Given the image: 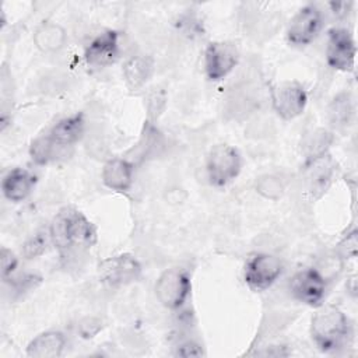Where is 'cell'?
<instances>
[{"label":"cell","mask_w":358,"mask_h":358,"mask_svg":"<svg viewBox=\"0 0 358 358\" xmlns=\"http://www.w3.org/2000/svg\"><path fill=\"white\" fill-rule=\"evenodd\" d=\"M48 228L64 267L78 264L98 241L95 225L73 206L62 207Z\"/></svg>","instance_id":"obj_1"},{"label":"cell","mask_w":358,"mask_h":358,"mask_svg":"<svg viewBox=\"0 0 358 358\" xmlns=\"http://www.w3.org/2000/svg\"><path fill=\"white\" fill-rule=\"evenodd\" d=\"M310 319V338L323 354H338L354 340V324L336 305H320Z\"/></svg>","instance_id":"obj_2"},{"label":"cell","mask_w":358,"mask_h":358,"mask_svg":"<svg viewBox=\"0 0 358 358\" xmlns=\"http://www.w3.org/2000/svg\"><path fill=\"white\" fill-rule=\"evenodd\" d=\"M242 165L243 159L238 148L231 144H217L206 157L204 171L207 182L215 189L227 187L239 176Z\"/></svg>","instance_id":"obj_3"},{"label":"cell","mask_w":358,"mask_h":358,"mask_svg":"<svg viewBox=\"0 0 358 358\" xmlns=\"http://www.w3.org/2000/svg\"><path fill=\"white\" fill-rule=\"evenodd\" d=\"M154 292L158 302L168 310L182 309L192 294V275L183 267L165 268L155 281Z\"/></svg>","instance_id":"obj_4"},{"label":"cell","mask_w":358,"mask_h":358,"mask_svg":"<svg viewBox=\"0 0 358 358\" xmlns=\"http://www.w3.org/2000/svg\"><path fill=\"white\" fill-rule=\"evenodd\" d=\"M326 15L320 6L308 3L298 8L291 17L285 29V39L289 46L305 48L310 45L323 31Z\"/></svg>","instance_id":"obj_5"},{"label":"cell","mask_w":358,"mask_h":358,"mask_svg":"<svg viewBox=\"0 0 358 358\" xmlns=\"http://www.w3.org/2000/svg\"><path fill=\"white\" fill-rule=\"evenodd\" d=\"M282 260L271 253H255L243 266V281L253 292H263L271 288L282 275Z\"/></svg>","instance_id":"obj_6"},{"label":"cell","mask_w":358,"mask_h":358,"mask_svg":"<svg viewBox=\"0 0 358 358\" xmlns=\"http://www.w3.org/2000/svg\"><path fill=\"white\" fill-rule=\"evenodd\" d=\"M96 271L102 284L110 288H120L138 281L143 267L131 253H119L101 260Z\"/></svg>","instance_id":"obj_7"},{"label":"cell","mask_w":358,"mask_h":358,"mask_svg":"<svg viewBox=\"0 0 358 358\" xmlns=\"http://www.w3.org/2000/svg\"><path fill=\"white\" fill-rule=\"evenodd\" d=\"M241 53L231 41L208 42L203 55L204 74L208 81L218 83L227 78L239 64Z\"/></svg>","instance_id":"obj_8"},{"label":"cell","mask_w":358,"mask_h":358,"mask_svg":"<svg viewBox=\"0 0 358 358\" xmlns=\"http://www.w3.org/2000/svg\"><path fill=\"white\" fill-rule=\"evenodd\" d=\"M329 282L315 267H305L292 274L288 281L291 298L309 308H319L324 303Z\"/></svg>","instance_id":"obj_9"},{"label":"cell","mask_w":358,"mask_h":358,"mask_svg":"<svg viewBox=\"0 0 358 358\" xmlns=\"http://www.w3.org/2000/svg\"><path fill=\"white\" fill-rule=\"evenodd\" d=\"M268 98L275 115L282 120H294L301 116L308 105L305 87L292 80L281 81L270 87Z\"/></svg>","instance_id":"obj_10"},{"label":"cell","mask_w":358,"mask_h":358,"mask_svg":"<svg viewBox=\"0 0 358 358\" xmlns=\"http://www.w3.org/2000/svg\"><path fill=\"white\" fill-rule=\"evenodd\" d=\"M357 45L354 35L345 27H333L327 31L324 57L329 67L343 73H351L355 67Z\"/></svg>","instance_id":"obj_11"},{"label":"cell","mask_w":358,"mask_h":358,"mask_svg":"<svg viewBox=\"0 0 358 358\" xmlns=\"http://www.w3.org/2000/svg\"><path fill=\"white\" fill-rule=\"evenodd\" d=\"M260 106V88L253 81H239L227 92L224 115L229 120H243Z\"/></svg>","instance_id":"obj_12"},{"label":"cell","mask_w":358,"mask_h":358,"mask_svg":"<svg viewBox=\"0 0 358 358\" xmlns=\"http://www.w3.org/2000/svg\"><path fill=\"white\" fill-rule=\"evenodd\" d=\"M84 62L91 69H105L120 57V34L116 29H105L94 36L84 48Z\"/></svg>","instance_id":"obj_13"},{"label":"cell","mask_w":358,"mask_h":358,"mask_svg":"<svg viewBox=\"0 0 358 358\" xmlns=\"http://www.w3.org/2000/svg\"><path fill=\"white\" fill-rule=\"evenodd\" d=\"M302 171L306 196L315 201L320 199L330 187L337 171V164L330 154H327L313 162L302 165Z\"/></svg>","instance_id":"obj_14"},{"label":"cell","mask_w":358,"mask_h":358,"mask_svg":"<svg viewBox=\"0 0 358 358\" xmlns=\"http://www.w3.org/2000/svg\"><path fill=\"white\" fill-rule=\"evenodd\" d=\"M136 165L126 157H110L103 162L101 180L105 187L115 193L126 194L134 183Z\"/></svg>","instance_id":"obj_15"},{"label":"cell","mask_w":358,"mask_h":358,"mask_svg":"<svg viewBox=\"0 0 358 358\" xmlns=\"http://www.w3.org/2000/svg\"><path fill=\"white\" fill-rule=\"evenodd\" d=\"M87 117L84 112H76L59 119L46 133L62 148L73 151L87 133Z\"/></svg>","instance_id":"obj_16"},{"label":"cell","mask_w":358,"mask_h":358,"mask_svg":"<svg viewBox=\"0 0 358 358\" xmlns=\"http://www.w3.org/2000/svg\"><path fill=\"white\" fill-rule=\"evenodd\" d=\"M165 148V137L158 124L144 120L140 136L127 157L134 165L157 158Z\"/></svg>","instance_id":"obj_17"},{"label":"cell","mask_w":358,"mask_h":358,"mask_svg":"<svg viewBox=\"0 0 358 358\" xmlns=\"http://www.w3.org/2000/svg\"><path fill=\"white\" fill-rule=\"evenodd\" d=\"M155 71V62L152 56L145 53H134L123 62L122 76L129 91L136 92L143 90Z\"/></svg>","instance_id":"obj_18"},{"label":"cell","mask_w":358,"mask_h":358,"mask_svg":"<svg viewBox=\"0 0 358 358\" xmlns=\"http://www.w3.org/2000/svg\"><path fill=\"white\" fill-rule=\"evenodd\" d=\"M38 176L27 168H13L10 169L1 180V193L4 199L11 203H21L27 200L34 189L36 187Z\"/></svg>","instance_id":"obj_19"},{"label":"cell","mask_w":358,"mask_h":358,"mask_svg":"<svg viewBox=\"0 0 358 358\" xmlns=\"http://www.w3.org/2000/svg\"><path fill=\"white\" fill-rule=\"evenodd\" d=\"M66 347L67 337L62 330H45L28 343L25 354L31 358H57Z\"/></svg>","instance_id":"obj_20"},{"label":"cell","mask_w":358,"mask_h":358,"mask_svg":"<svg viewBox=\"0 0 358 358\" xmlns=\"http://www.w3.org/2000/svg\"><path fill=\"white\" fill-rule=\"evenodd\" d=\"M34 45L42 53H57L67 43L64 27L53 21H43L34 32Z\"/></svg>","instance_id":"obj_21"},{"label":"cell","mask_w":358,"mask_h":358,"mask_svg":"<svg viewBox=\"0 0 358 358\" xmlns=\"http://www.w3.org/2000/svg\"><path fill=\"white\" fill-rule=\"evenodd\" d=\"M334 141V134L326 127H316L308 131L301 143V151L303 155V164L313 162L329 154V150Z\"/></svg>","instance_id":"obj_22"},{"label":"cell","mask_w":358,"mask_h":358,"mask_svg":"<svg viewBox=\"0 0 358 358\" xmlns=\"http://www.w3.org/2000/svg\"><path fill=\"white\" fill-rule=\"evenodd\" d=\"M29 158L31 161L38 165V166H46L49 164H53L56 161H60L63 158H66L67 155L71 154L70 150H64L62 147H59L50 137L48 133L39 134L38 137H35L31 144H29V150H28Z\"/></svg>","instance_id":"obj_23"},{"label":"cell","mask_w":358,"mask_h":358,"mask_svg":"<svg viewBox=\"0 0 358 358\" xmlns=\"http://www.w3.org/2000/svg\"><path fill=\"white\" fill-rule=\"evenodd\" d=\"M354 112H355V105L351 94L348 91H341L331 98L327 106L329 123L331 124L333 129L341 130L351 123L354 117Z\"/></svg>","instance_id":"obj_24"},{"label":"cell","mask_w":358,"mask_h":358,"mask_svg":"<svg viewBox=\"0 0 358 358\" xmlns=\"http://www.w3.org/2000/svg\"><path fill=\"white\" fill-rule=\"evenodd\" d=\"M0 126L1 131L11 123V113L14 109V81L11 70L6 62L1 64L0 70Z\"/></svg>","instance_id":"obj_25"},{"label":"cell","mask_w":358,"mask_h":358,"mask_svg":"<svg viewBox=\"0 0 358 358\" xmlns=\"http://www.w3.org/2000/svg\"><path fill=\"white\" fill-rule=\"evenodd\" d=\"M287 189V183L278 173H263L255 180V190L266 200H280Z\"/></svg>","instance_id":"obj_26"},{"label":"cell","mask_w":358,"mask_h":358,"mask_svg":"<svg viewBox=\"0 0 358 358\" xmlns=\"http://www.w3.org/2000/svg\"><path fill=\"white\" fill-rule=\"evenodd\" d=\"M50 246H53V243L49 228L38 229L32 235H29L21 245V256L25 260H34L45 255Z\"/></svg>","instance_id":"obj_27"},{"label":"cell","mask_w":358,"mask_h":358,"mask_svg":"<svg viewBox=\"0 0 358 358\" xmlns=\"http://www.w3.org/2000/svg\"><path fill=\"white\" fill-rule=\"evenodd\" d=\"M42 284V275L36 273H14L10 278L3 281V285L11 294V299H17L29 291H34Z\"/></svg>","instance_id":"obj_28"},{"label":"cell","mask_w":358,"mask_h":358,"mask_svg":"<svg viewBox=\"0 0 358 358\" xmlns=\"http://www.w3.org/2000/svg\"><path fill=\"white\" fill-rule=\"evenodd\" d=\"M168 103V94L161 87H154L147 91L144 96V108H145V119L147 122L158 124L159 117L164 115Z\"/></svg>","instance_id":"obj_29"},{"label":"cell","mask_w":358,"mask_h":358,"mask_svg":"<svg viewBox=\"0 0 358 358\" xmlns=\"http://www.w3.org/2000/svg\"><path fill=\"white\" fill-rule=\"evenodd\" d=\"M343 266H344V260L338 257L334 252H331L324 257H322L315 268L322 274V277L327 282H330L338 277V274L343 270Z\"/></svg>","instance_id":"obj_30"},{"label":"cell","mask_w":358,"mask_h":358,"mask_svg":"<svg viewBox=\"0 0 358 358\" xmlns=\"http://www.w3.org/2000/svg\"><path fill=\"white\" fill-rule=\"evenodd\" d=\"M338 257H341L344 262L357 257L358 253V231L352 228L344 236L337 242L334 250Z\"/></svg>","instance_id":"obj_31"},{"label":"cell","mask_w":358,"mask_h":358,"mask_svg":"<svg viewBox=\"0 0 358 358\" xmlns=\"http://www.w3.org/2000/svg\"><path fill=\"white\" fill-rule=\"evenodd\" d=\"M103 329V322L96 316H85L77 323V333L81 338H94Z\"/></svg>","instance_id":"obj_32"},{"label":"cell","mask_w":358,"mask_h":358,"mask_svg":"<svg viewBox=\"0 0 358 358\" xmlns=\"http://www.w3.org/2000/svg\"><path fill=\"white\" fill-rule=\"evenodd\" d=\"M18 268V257L17 255L3 246L1 250H0V277H1V281L10 278Z\"/></svg>","instance_id":"obj_33"},{"label":"cell","mask_w":358,"mask_h":358,"mask_svg":"<svg viewBox=\"0 0 358 358\" xmlns=\"http://www.w3.org/2000/svg\"><path fill=\"white\" fill-rule=\"evenodd\" d=\"M175 355L179 357H201L204 355L203 347L194 340H185L175 347Z\"/></svg>","instance_id":"obj_34"},{"label":"cell","mask_w":358,"mask_h":358,"mask_svg":"<svg viewBox=\"0 0 358 358\" xmlns=\"http://www.w3.org/2000/svg\"><path fill=\"white\" fill-rule=\"evenodd\" d=\"M351 6H352L351 1H330V3H327L330 13L336 18H345L348 15V13L351 11Z\"/></svg>","instance_id":"obj_35"},{"label":"cell","mask_w":358,"mask_h":358,"mask_svg":"<svg viewBox=\"0 0 358 358\" xmlns=\"http://www.w3.org/2000/svg\"><path fill=\"white\" fill-rule=\"evenodd\" d=\"M347 291H350V294L352 296H355L357 294V275L352 274L348 280H347Z\"/></svg>","instance_id":"obj_36"}]
</instances>
